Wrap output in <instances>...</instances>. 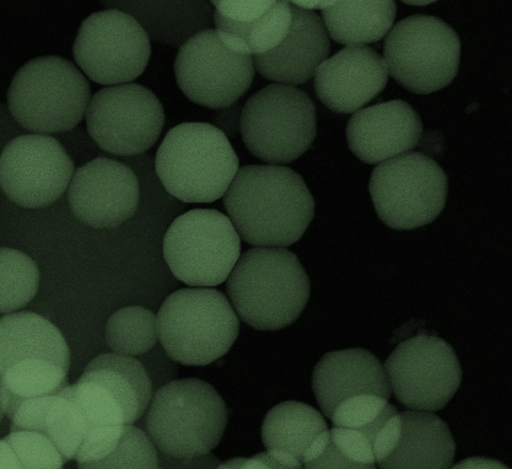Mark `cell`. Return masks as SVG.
Here are the masks:
<instances>
[{
	"label": "cell",
	"instance_id": "obj_1",
	"mask_svg": "<svg viewBox=\"0 0 512 469\" xmlns=\"http://www.w3.org/2000/svg\"><path fill=\"white\" fill-rule=\"evenodd\" d=\"M224 206L237 233L257 247L298 242L315 217V201L299 174L289 167L250 165L237 171Z\"/></svg>",
	"mask_w": 512,
	"mask_h": 469
},
{
	"label": "cell",
	"instance_id": "obj_2",
	"mask_svg": "<svg viewBox=\"0 0 512 469\" xmlns=\"http://www.w3.org/2000/svg\"><path fill=\"white\" fill-rule=\"evenodd\" d=\"M310 279L295 253L285 247H256L240 256L228 277L237 315L260 331L294 323L310 299Z\"/></svg>",
	"mask_w": 512,
	"mask_h": 469
},
{
	"label": "cell",
	"instance_id": "obj_3",
	"mask_svg": "<svg viewBox=\"0 0 512 469\" xmlns=\"http://www.w3.org/2000/svg\"><path fill=\"white\" fill-rule=\"evenodd\" d=\"M155 170L171 196L185 203H213L235 179L239 158L218 127L182 123L160 144Z\"/></svg>",
	"mask_w": 512,
	"mask_h": 469
},
{
	"label": "cell",
	"instance_id": "obj_4",
	"mask_svg": "<svg viewBox=\"0 0 512 469\" xmlns=\"http://www.w3.org/2000/svg\"><path fill=\"white\" fill-rule=\"evenodd\" d=\"M228 409L217 390L198 379L174 380L154 392L145 419L161 454L177 460L210 454L222 440Z\"/></svg>",
	"mask_w": 512,
	"mask_h": 469
},
{
	"label": "cell",
	"instance_id": "obj_5",
	"mask_svg": "<svg viewBox=\"0 0 512 469\" xmlns=\"http://www.w3.org/2000/svg\"><path fill=\"white\" fill-rule=\"evenodd\" d=\"M156 318L161 347L182 365L204 366L223 358L240 332L233 305L217 289L177 290L167 296Z\"/></svg>",
	"mask_w": 512,
	"mask_h": 469
},
{
	"label": "cell",
	"instance_id": "obj_6",
	"mask_svg": "<svg viewBox=\"0 0 512 469\" xmlns=\"http://www.w3.org/2000/svg\"><path fill=\"white\" fill-rule=\"evenodd\" d=\"M88 80L67 59H32L16 72L8 90L9 111L26 131L55 134L83 121L90 102Z\"/></svg>",
	"mask_w": 512,
	"mask_h": 469
},
{
	"label": "cell",
	"instance_id": "obj_7",
	"mask_svg": "<svg viewBox=\"0 0 512 469\" xmlns=\"http://www.w3.org/2000/svg\"><path fill=\"white\" fill-rule=\"evenodd\" d=\"M316 109L304 91L273 84L258 91L242 109L240 128L249 152L271 165L293 163L316 137Z\"/></svg>",
	"mask_w": 512,
	"mask_h": 469
},
{
	"label": "cell",
	"instance_id": "obj_8",
	"mask_svg": "<svg viewBox=\"0 0 512 469\" xmlns=\"http://www.w3.org/2000/svg\"><path fill=\"white\" fill-rule=\"evenodd\" d=\"M384 59L398 84L414 94H433L456 78L460 37L434 16H409L388 32Z\"/></svg>",
	"mask_w": 512,
	"mask_h": 469
},
{
	"label": "cell",
	"instance_id": "obj_9",
	"mask_svg": "<svg viewBox=\"0 0 512 469\" xmlns=\"http://www.w3.org/2000/svg\"><path fill=\"white\" fill-rule=\"evenodd\" d=\"M241 256V237L233 221L214 209H193L171 224L164 258L172 274L190 287L225 282Z\"/></svg>",
	"mask_w": 512,
	"mask_h": 469
},
{
	"label": "cell",
	"instance_id": "obj_10",
	"mask_svg": "<svg viewBox=\"0 0 512 469\" xmlns=\"http://www.w3.org/2000/svg\"><path fill=\"white\" fill-rule=\"evenodd\" d=\"M447 192L445 171L420 153L384 161L371 174L376 213L391 229L413 230L433 223L445 208Z\"/></svg>",
	"mask_w": 512,
	"mask_h": 469
},
{
	"label": "cell",
	"instance_id": "obj_11",
	"mask_svg": "<svg viewBox=\"0 0 512 469\" xmlns=\"http://www.w3.org/2000/svg\"><path fill=\"white\" fill-rule=\"evenodd\" d=\"M75 62L100 85L127 84L147 68L152 47L148 32L121 10L91 14L83 21L73 47Z\"/></svg>",
	"mask_w": 512,
	"mask_h": 469
},
{
	"label": "cell",
	"instance_id": "obj_12",
	"mask_svg": "<svg viewBox=\"0 0 512 469\" xmlns=\"http://www.w3.org/2000/svg\"><path fill=\"white\" fill-rule=\"evenodd\" d=\"M86 127L101 149L118 156L147 152L165 125L164 107L152 90L118 84L97 91L86 110Z\"/></svg>",
	"mask_w": 512,
	"mask_h": 469
},
{
	"label": "cell",
	"instance_id": "obj_13",
	"mask_svg": "<svg viewBox=\"0 0 512 469\" xmlns=\"http://www.w3.org/2000/svg\"><path fill=\"white\" fill-rule=\"evenodd\" d=\"M384 368L397 400L412 411H440L462 382L455 350L444 339L425 334L398 345Z\"/></svg>",
	"mask_w": 512,
	"mask_h": 469
},
{
	"label": "cell",
	"instance_id": "obj_14",
	"mask_svg": "<svg viewBox=\"0 0 512 469\" xmlns=\"http://www.w3.org/2000/svg\"><path fill=\"white\" fill-rule=\"evenodd\" d=\"M252 56L230 50L215 30L193 35L176 57L177 84L188 100L208 109H226L249 91L255 77Z\"/></svg>",
	"mask_w": 512,
	"mask_h": 469
},
{
	"label": "cell",
	"instance_id": "obj_15",
	"mask_svg": "<svg viewBox=\"0 0 512 469\" xmlns=\"http://www.w3.org/2000/svg\"><path fill=\"white\" fill-rule=\"evenodd\" d=\"M74 175L72 158L57 139L26 134L0 155V190L23 208H43L58 201Z\"/></svg>",
	"mask_w": 512,
	"mask_h": 469
},
{
	"label": "cell",
	"instance_id": "obj_16",
	"mask_svg": "<svg viewBox=\"0 0 512 469\" xmlns=\"http://www.w3.org/2000/svg\"><path fill=\"white\" fill-rule=\"evenodd\" d=\"M68 201L75 217L91 228H117L137 212L139 182L120 161L95 159L74 172Z\"/></svg>",
	"mask_w": 512,
	"mask_h": 469
},
{
	"label": "cell",
	"instance_id": "obj_17",
	"mask_svg": "<svg viewBox=\"0 0 512 469\" xmlns=\"http://www.w3.org/2000/svg\"><path fill=\"white\" fill-rule=\"evenodd\" d=\"M388 75L385 59L373 48L348 46L317 69L316 93L331 111L354 113L386 88Z\"/></svg>",
	"mask_w": 512,
	"mask_h": 469
},
{
	"label": "cell",
	"instance_id": "obj_18",
	"mask_svg": "<svg viewBox=\"0 0 512 469\" xmlns=\"http://www.w3.org/2000/svg\"><path fill=\"white\" fill-rule=\"evenodd\" d=\"M423 123L407 102L395 100L359 110L350 118V150L365 164L375 165L411 153L422 137Z\"/></svg>",
	"mask_w": 512,
	"mask_h": 469
},
{
	"label": "cell",
	"instance_id": "obj_19",
	"mask_svg": "<svg viewBox=\"0 0 512 469\" xmlns=\"http://www.w3.org/2000/svg\"><path fill=\"white\" fill-rule=\"evenodd\" d=\"M214 7L220 40L247 56L274 50L288 35L293 20L287 0H218Z\"/></svg>",
	"mask_w": 512,
	"mask_h": 469
},
{
	"label": "cell",
	"instance_id": "obj_20",
	"mask_svg": "<svg viewBox=\"0 0 512 469\" xmlns=\"http://www.w3.org/2000/svg\"><path fill=\"white\" fill-rule=\"evenodd\" d=\"M293 20L285 39L271 52L253 59L263 78L279 84L303 85L315 77L330 56V36L314 10L291 5Z\"/></svg>",
	"mask_w": 512,
	"mask_h": 469
},
{
	"label": "cell",
	"instance_id": "obj_21",
	"mask_svg": "<svg viewBox=\"0 0 512 469\" xmlns=\"http://www.w3.org/2000/svg\"><path fill=\"white\" fill-rule=\"evenodd\" d=\"M312 390L327 418L349 397L373 393L390 400L392 390L384 365L365 349L327 353L316 365Z\"/></svg>",
	"mask_w": 512,
	"mask_h": 469
},
{
	"label": "cell",
	"instance_id": "obj_22",
	"mask_svg": "<svg viewBox=\"0 0 512 469\" xmlns=\"http://www.w3.org/2000/svg\"><path fill=\"white\" fill-rule=\"evenodd\" d=\"M8 418L12 431L35 430L48 436L66 462L74 460L88 433L82 409L66 387L55 395L21 402Z\"/></svg>",
	"mask_w": 512,
	"mask_h": 469
},
{
	"label": "cell",
	"instance_id": "obj_23",
	"mask_svg": "<svg viewBox=\"0 0 512 469\" xmlns=\"http://www.w3.org/2000/svg\"><path fill=\"white\" fill-rule=\"evenodd\" d=\"M66 390L79 404L88 425V433L74 458L80 468H88L116 449L127 425L125 413L112 393L84 376Z\"/></svg>",
	"mask_w": 512,
	"mask_h": 469
},
{
	"label": "cell",
	"instance_id": "obj_24",
	"mask_svg": "<svg viewBox=\"0 0 512 469\" xmlns=\"http://www.w3.org/2000/svg\"><path fill=\"white\" fill-rule=\"evenodd\" d=\"M402 435L400 444L390 457L379 463L385 469L452 467L456 445L443 419L433 412L400 413Z\"/></svg>",
	"mask_w": 512,
	"mask_h": 469
},
{
	"label": "cell",
	"instance_id": "obj_25",
	"mask_svg": "<svg viewBox=\"0 0 512 469\" xmlns=\"http://www.w3.org/2000/svg\"><path fill=\"white\" fill-rule=\"evenodd\" d=\"M24 359L50 360L69 371L70 352L62 332L34 312L0 318V377Z\"/></svg>",
	"mask_w": 512,
	"mask_h": 469
},
{
	"label": "cell",
	"instance_id": "obj_26",
	"mask_svg": "<svg viewBox=\"0 0 512 469\" xmlns=\"http://www.w3.org/2000/svg\"><path fill=\"white\" fill-rule=\"evenodd\" d=\"M396 14L395 0H337L322 10L328 36L346 46H365L384 39Z\"/></svg>",
	"mask_w": 512,
	"mask_h": 469
},
{
	"label": "cell",
	"instance_id": "obj_27",
	"mask_svg": "<svg viewBox=\"0 0 512 469\" xmlns=\"http://www.w3.org/2000/svg\"><path fill=\"white\" fill-rule=\"evenodd\" d=\"M82 376L97 382L112 393L121 404L126 424H134L143 417L154 395L147 370L131 355H100L90 361Z\"/></svg>",
	"mask_w": 512,
	"mask_h": 469
},
{
	"label": "cell",
	"instance_id": "obj_28",
	"mask_svg": "<svg viewBox=\"0 0 512 469\" xmlns=\"http://www.w3.org/2000/svg\"><path fill=\"white\" fill-rule=\"evenodd\" d=\"M327 429L323 415L309 404L283 402L264 418L262 440L267 450L288 451L301 461L311 442Z\"/></svg>",
	"mask_w": 512,
	"mask_h": 469
},
{
	"label": "cell",
	"instance_id": "obj_29",
	"mask_svg": "<svg viewBox=\"0 0 512 469\" xmlns=\"http://www.w3.org/2000/svg\"><path fill=\"white\" fill-rule=\"evenodd\" d=\"M69 371L45 359L18 361L0 377V401L5 415L12 414L21 402L55 395L69 385Z\"/></svg>",
	"mask_w": 512,
	"mask_h": 469
},
{
	"label": "cell",
	"instance_id": "obj_30",
	"mask_svg": "<svg viewBox=\"0 0 512 469\" xmlns=\"http://www.w3.org/2000/svg\"><path fill=\"white\" fill-rule=\"evenodd\" d=\"M105 338L115 353L144 355L158 343V318L145 307H125L107 321Z\"/></svg>",
	"mask_w": 512,
	"mask_h": 469
},
{
	"label": "cell",
	"instance_id": "obj_31",
	"mask_svg": "<svg viewBox=\"0 0 512 469\" xmlns=\"http://www.w3.org/2000/svg\"><path fill=\"white\" fill-rule=\"evenodd\" d=\"M40 285L39 267L19 250L0 249V314H13L35 298Z\"/></svg>",
	"mask_w": 512,
	"mask_h": 469
},
{
	"label": "cell",
	"instance_id": "obj_32",
	"mask_svg": "<svg viewBox=\"0 0 512 469\" xmlns=\"http://www.w3.org/2000/svg\"><path fill=\"white\" fill-rule=\"evenodd\" d=\"M159 467V454L152 439L143 430L125 425L116 449L100 462L93 463L88 468H143Z\"/></svg>",
	"mask_w": 512,
	"mask_h": 469
},
{
	"label": "cell",
	"instance_id": "obj_33",
	"mask_svg": "<svg viewBox=\"0 0 512 469\" xmlns=\"http://www.w3.org/2000/svg\"><path fill=\"white\" fill-rule=\"evenodd\" d=\"M4 440L12 447L20 469H59L66 463L56 445L40 431L13 430Z\"/></svg>",
	"mask_w": 512,
	"mask_h": 469
},
{
	"label": "cell",
	"instance_id": "obj_34",
	"mask_svg": "<svg viewBox=\"0 0 512 469\" xmlns=\"http://www.w3.org/2000/svg\"><path fill=\"white\" fill-rule=\"evenodd\" d=\"M386 398L363 393L339 403L332 414L333 427L361 430L376 422L388 406Z\"/></svg>",
	"mask_w": 512,
	"mask_h": 469
},
{
	"label": "cell",
	"instance_id": "obj_35",
	"mask_svg": "<svg viewBox=\"0 0 512 469\" xmlns=\"http://www.w3.org/2000/svg\"><path fill=\"white\" fill-rule=\"evenodd\" d=\"M331 441L349 461L364 468H375L373 445L360 430L333 427L330 430Z\"/></svg>",
	"mask_w": 512,
	"mask_h": 469
},
{
	"label": "cell",
	"instance_id": "obj_36",
	"mask_svg": "<svg viewBox=\"0 0 512 469\" xmlns=\"http://www.w3.org/2000/svg\"><path fill=\"white\" fill-rule=\"evenodd\" d=\"M401 435V414L396 413L386 420L384 427L375 435L373 450L376 463H381L392 455V452L395 451L398 444H400Z\"/></svg>",
	"mask_w": 512,
	"mask_h": 469
},
{
	"label": "cell",
	"instance_id": "obj_37",
	"mask_svg": "<svg viewBox=\"0 0 512 469\" xmlns=\"http://www.w3.org/2000/svg\"><path fill=\"white\" fill-rule=\"evenodd\" d=\"M149 353L154 359L152 364L144 366L145 370L152 381L153 392L158 391L160 387H163L169 382L174 381L179 369L175 365L176 361L171 359L165 352L163 347H155L150 350Z\"/></svg>",
	"mask_w": 512,
	"mask_h": 469
},
{
	"label": "cell",
	"instance_id": "obj_38",
	"mask_svg": "<svg viewBox=\"0 0 512 469\" xmlns=\"http://www.w3.org/2000/svg\"><path fill=\"white\" fill-rule=\"evenodd\" d=\"M306 468L309 469H323V468H349V469H361L357 463H354L352 461H349L346 456L342 454L341 451L337 449L336 446H334L333 442H330V445H328L327 449L323 454L316 458V460L307 462L304 465Z\"/></svg>",
	"mask_w": 512,
	"mask_h": 469
},
{
	"label": "cell",
	"instance_id": "obj_39",
	"mask_svg": "<svg viewBox=\"0 0 512 469\" xmlns=\"http://www.w3.org/2000/svg\"><path fill=\"white\" fill-rule=\"evenodd\" d=\"M258 460L262 462L264 469L266 468H301L303 467V463L299 460L298 457L291 455L290 452L280 450V449H271L267 450V452H263V454L256 455Z\"/></svg>",
	"mask_w": 512,
	"mask_h": 469
},
{
	"label": "cell",
	"instance_id": "obj_40",
	"mask_svg": "<svg viewBox=\"0 0 512 469\" xmlns=\"http://www.w3.org/2000/svg\"><path fill=\"white\" fill-rule=\"evenodd\" d=\"M330 442V430H323L322 433L316 436L314 441L311 442L309 447H307L306 451L304 452V456L301 458L303 465H305L307 462L316 460V458H319L323 452L326 451L328 445H330Z\"/></svg>",
	"mask_w": 512,
	"mask_h": 469
},
{
	"label": "cell",
	"instance_id": "obj_41",
	"mask_svg": "<svg viewBox=\"0 0 512 469\" xmlns=\"http://www.w3.org/2000/svg\"><path fill=\"white\" fill-rule=\"evenodd\" d=\"M455 469H506L508 466L504 465L499 461L489 460V458L483 457H472L467 458V460L457 463V465L452 466Z\"/></svg>",
	"mask_w": 512,
	"mask_h": 469
},
{
	"label": "cell",
	"instance_id": "obj_42",
	"mask_svg": "<svg viewBox=\"0 0 512 469\" xmlns=\"http://www.w3.org/2000/svg\"><path fill=\"white\" fill-rule=\"evenodd\" d=\"M290 5L307 10H323L331 7L337 0H287Z\"/></svg>",
	"mask_w": 512,
	"mask_h": 469
},
{
	"label": "cell",
	"instance_id": "obj_43",
	"mask_svg": "<svg viewBox=\"0 0 512 469\" xmlns=\"http://www.w3.org/2000/svg\"><path fill=\"white\" fill-rule=\"evenodd\" d=\"M247 458H233V460L226 461L225 463H222V465L218 466L219 468H240L245 469L246 467Z\"/></svg>",
	"mask_w": 512,
	"mask_h": 469
},
{
	"label": "cell",
	"instance_id": "obj_44",
	"mask_svg": "<svg viewBox=\"0 0 512 469\" xmlns=\"http://www.w3.org/2000/svg\"><path fill=\"white\" fill-rule=\"evenodd\" d=\"M401 2L408 5H416V7H424V5L438 2V0H401Z\"/></svg>",
	"mask_w": 512,
	"mask_h": 469
},
{
	"label": "cell",
	"instance_id": "obj_45",
	"mask_svg": "<svg viewBox=\"0 0 512 469\" xmlns=\"http://www.w3.org/2000/svg\"><path fill=\"white\" fill-rule=\"evenodd\" d=\"M4 415H5V413H4V409L2 406V401H0V422H2Z\"/></svg>",
	"mask_w": 512,
	"mask_h": 469
},
{
	"label": "cell",
	"instance_id": "obj_46",
	"mask_svg": "<svg viewBox=\"0 0 512 469\" xmlns=\"http://www.w3.org/2000/svg\"><path fill=\"white\" fill-rule=\"evenodd\" d=\"M210 2H212L213 5H215V3L218 2V0H210Z\"/></svg>",
	"mask_w": 512,
	"mask_h": 469
}]
</instances>
